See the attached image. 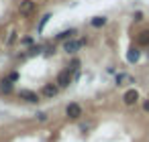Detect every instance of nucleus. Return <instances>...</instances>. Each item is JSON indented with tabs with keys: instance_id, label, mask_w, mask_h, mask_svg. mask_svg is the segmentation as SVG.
Segmentation results:
<instances>
[{
	"instance_id": "obj_4",
	"label": "nucleus",
	"mask_w": 149,
	"mask_h": 142,
	"mask_svg": "<svg viewBox=\"0 0 149 142\" xmlns=\"http://www.w3.org/2000/svg\"><path fill=\"white\" fill-rule=\"evenodd\" d=\"M72 81H74V73L65 67V69H61V71H57V75H55V85L59 87V89H68L70 85H72Z\"/></svg>"
},
{
	"instance_id": "obj_9",
	"label": "nucleus",
	"mask_w": 149,
	"mask_h": 142,
	"mask_svg": "<svg viewBox=\"0 0 149 142\" xmlns=\"http://www.w3.org/2000/svg\"><path fill=\"white\" fill-rule=\"evenodd\" d=\"M137 102H139V91L137 89H127L123 93V104L125 106H135Z\"/></svg>"
},
{
	"instance_id": "obj_17",
	"label": "nucleus",
	"mask_w": 149,
	"mask_h": 142,
	"mask_svg": "<svg viewBox=\"0 0 149 142\" xmlns=\"http://www.w3.org/2000/svg\"><path fill=\"white\" fill-rule=\"evenodd\" d=\"M17 41H19V31H10L8 37H6V47H13Z\"/></svg>"
},
{
	"instance_id": "obj_1",
	"label": "nucleus",
	"mask_w": 149,
	"mask_h": 142,
	"mask_svg": "<svg viewBox=\"0 0 149 142\" xmlns=\"http://www.w3.org/2000/svg\"><path fill=\"white\" fill-rule=\"evenodd\" d=\"M37 0H19V6H17V10H19V14L23 16V19H31V16H35L37 14Z\"/></svg>"
},
{
	"instance_id": "obj_15",
	"label": "nucleus",
	"mask_w": 149,
	"mask_h": 142,
	"mask_svg": "<svg viewBox=\"0 0 149 142\" xmlns=\"http://www.w3.org/2000/svg\"><path fill=\"white\" fill-rule=\"evenodd\" d=\"M127 83H133V77L127 75V73H118L116 75V85H127Z\"/></svg>"
},
{
	"instance_id": "obj_6",
	"label": "nucleus",
	"mask_w": 149,
	"mask_h": 142,
	"mask_svg": "<svg viewBox=\"0 0 149 142\" xmlns=\"http://www.w3.org/2000/svg\"><path fill=\"white\" fill-rule=\"evenodd\" d=\"M17 97H19L23 104H31V106H37L39 102H43L41 95H39V91H33V89H19Z\"/></svg>"
},
{
	"instance_id": "obj_7",
	"label": "nucleus",
	"mask_w": 149,
	"mask_h": 142,
	"mask_svg": "<svg viewBox=\"0 0 149 142\" xmlns=\"http://www.w3.org/2000/svg\"><path fill=\"white\" fill-rule=\"evenodd\" d=\"M15 81L8 77V75H2V77H0V95H13L15 93Z\"/></svg>"
},
{
	"instance_id": "obj_20",
	"label": "nucleus",
	"mask_w": 149,
	"mask_h": 142,
	"mask_svg": "<svg viewBox=\"0 0 149 142\" xmlns=\"http://www.w3.org/2000/svg\"><path fill=\"white\" fill-rule=\"evenodd\" d=\"M133 19H135L137 23H139V21H143V12H135V14H133Z\"/></svg>"
},
{
	"instance_id": "obj_21",
	"label": "nucleus",
	"mask_w": 149,
	"mask_h": 142,
	"mask_svg": "<svg viewBox=\"0 0 149 142\" xmlns=\"http://www.w3.org/2000/svg\"><path fill=\"white\" fill-rule=\"evenodd\" d=\"M143 112L149 114V99H143Z\"/></svg>"
},
{
	"instance_id": "obj_12",
	"label": "nucleus",
	"mask_w": 149,
	"mask_h": 142,
	"mask_svg": "<svg viewBox=\"0 0 149 142\" xmlns=\"http://www.w3.org/2000/svg\"><path fill=\"white\" fill-rule=\"evenodd\" d=\"M106 23H108L106 16H94V19H90V27H94V29H102V27H106Z\"/></svg>"
},
{
	"instance_id": "obj_5",
	"label": "nucleus",
	"mask_w": 149,
	"mask_h": 142,
	"mask_svg": "<svg viewBox=\"0 0 149 142\" xmlns=\"http://www.w3.org/2000/svg\"><path fill=\"white\" fill-rule=\"evenodd\" d=\"M59 91H61V89L55 85V81H47V83L41 85L39 95H41V99H55V97L59 95Z\"/></svg>"
},
{
	"instance_id": "obj_16",
	"label": "nucleus",
	"mask_w": 149,
	"mask_h": 142,
	"mask_svg": "<svg viewBox=\"0 0 149 142\" xmlns=\"http://www.w3.org/2000/svg\"><path fill=\"white\" fill-rule=\"evenodd\" d=\"M49 19H51V12H47V14H43V16H41V21H39V25H37V33H43L45 25L49 23Z\"/></svg>"
},
{
	"instance_id": "obj_3",
	"label": "nucleus",
	"mask_w": 149,
	"mask_h": 142,
	"mask_svg": "<svg viewBox=\"0 0 149 142\" xmlns=\"http://www.w3.org/2000/svg\"><path fill=\"white\" fill-rule=\"evenodd\" d=\"M88 43V39H70V41H65V43H61V51L65 53V55H76L84 45Z\"/></svg>"
},
{
	"instance_id": "obj_11",
	"label": "nucleus",
	"mask_w": 149,
	"mask_h": 142,
	"mask_svg": "<svg viewBox=\"0 0 149 142\" xmlns=\"http://www.w3.org/2000/svg\"><path fill=\"white\" fill-rule=\"evenodd\" d=\"M139 57H141L139 47H137V45L129 47V51H127V61H129V63H137V61H139Z\"/></svg>"
},
{
	"instance_id": "obj_8",
	"label": "nucleus",
	"mask_w": 149,
	"mask_h": 142,
	"mask_svg": "<svg viewBox=\"0 0 149 142\" xmlns=\"http://www.w3.org/2000/svg\"><path fill=\"white\" fill-rule=\"evenodd\" d=\"M76 35H78V29H65V31H61L53 37V43H65V41L74 39Z\"/></svg>"
},
{
	"instance_id": "obj_14",
	"label": "nucleus",
	"mask_w": 149,
	"mask_h": 142,
	"mask_svg": "<svg viewBox=\"0 0 149 142\" xmlns=\"http://www.w3.org/2000/svg\"><path fill=\"white\" fill-rule=\"evenodd\" d=\"M80 67H82V61H80L78 57H74V59L68 63V69H70L72 73H78V71H80Z\"/></svg>"
},
{
	"instance_id": "obj_13",
	"label": "nucleus",
	"mask_w": 149,
	"mask_h": 142,
	"mask_svg": "<svg viewBox=\"0 0 149 142\" xmlns=\"http://www.w3.org/2000/svg\"><path fill=\"white\" fill-rule=\"evenodd\" d=\"M21 45H23L25 49H31V47H35V37H33V35H25V37L21 39Z\"/></svg>"
},
{
	"instance_id": "obj_18",
	"label": "nucleus",
	"mask_w": 149,
	"mask_h": 142,
	"mask_svg": "<svg viewBox=\"0 0 149 142\" xmlns=\"http://www.w3.org/2000/svg\"><path fill=\"white\" fill-rule=\"evenodd\" d=\"M6 75H8V77H10V79H13L15 83H17L19 79H21V73H19V69H10V71H8Z\"/></svg>"
},
{
	"instance_id": "obj_2",
	"label": "nucleus",
	"mask_w": 149,
	"mask_h": 142,
	"mask_svg": "<svg viewBox=\"0 0 149 142\" xmlns=\"http://www.w3.org/2000/svg\"><path fill=\"white\" fill-rule=\"evenodd\" d=\"M63 116H65V120H70V122H78V120L84 116V108H82L78 102H70V104L65 106V110H63Z\"/></svg>"
},
{
	"instance_id": "obj_10",
	"label": "nucleus",
	"mask_w": 149,
	"mask_h": 142,
	"mask_svg": "<svg viewBox=\"0 0 149 142\" xmlns=\"http://www.w3.org/2000/svg\"><path fill=\"white\" fill-rule=\"evenodd\" d=\"M135 41H137V47H149V29H145V31L137 33Z\"/></svg>"
},
{
	"instance_id": "obj_19",
	"label": "nucleus",
	"mask_w": 149,
	"mask_h": 142,
	"mask_svg": "<svg viewBox=\"0 0 149 142\" xmlns=\"http://www.w3.org/2000/svg\"><path fill=\"white\" fill-rule=\"evenodd\" d=\"M35 120H37V122H47V120H49V114H47V112H37V114H35Z\"/></svg>"
}]
</instances>
